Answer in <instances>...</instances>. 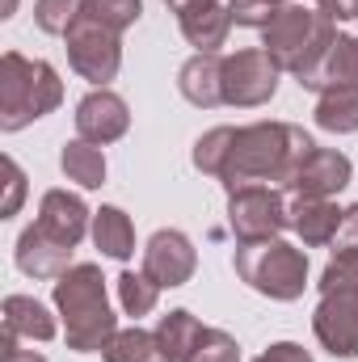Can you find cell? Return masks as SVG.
<instances>
[{
  "label": "cell",
  "instance_id": "2e32d148",
  "mask_svg": "<svg viewBox=\"0 0 358 362\" xmlns=\"http://www.w3.org/2000/svg\"><path fill=\"white\" fill-rule=\"evenodd\" d=\"M178 25H181V38L194 47V55H219V47L232 34V13H228V4L215 0V4H202V8L178 17Z\"/></svg>",
  "mask_w": 358,
  "mask_h": 362
},
{
  "label": "cell",
  "instance_id": "603a6c76",
  "mask_svg": "<svg viewBox=\"0 0 358 362\" xmlns=\"http://www.w3.org/2000/svg\"><path fill=\"white\" fill-rule=\"evenodd\" d=\"M114 286H118V303H122V312L127 316H148V312H156V299H161V286L148 278V274L139 270H122L114 278Z\"/></svg>",
  "mask_w": 358,
  "mask_h": 362
},
{
  "label": "cell",
  "instance_id": "5bb4252c",
  "mask_svg": "<svg viewBox=\"0 0 358 362\" xmlns=\"http://www.w3.org/2000/svg\"><path fill=\"white\" fill-rule=\"evenodd\" d=\"M13 257H17V270L25 274V278H51V282H55L59 274L72 270V249L59 245V240H51L38 223H30V228L17 236Z\"/></svg>",
  "mask_w": 358,
  "mask_h": 362
},
{
  "label": "cell",
  "instance_id": "ba28073f",
  "mask_svg": "<svg viewBox=\"0 0 358 362\" xmlns=\"http://www.w3.org/2000/svg\"><path fill=\"white\" fill-rule=\"evenodd\" d=\"M139 270L148 274L161 291H173V286H185L194 270H198V249H194V240L178 232V228H161V232H152L148 236V245H144V266Z\"/></svg>",
  "mask_w": 358,
  "mask_h": 362
},
{
  "label": "cell",
  "instance_id": "d590c367",
  "mask_svg": "<svg viewBox=\"0 0 358 362\" xmlns=\"http://www.w3.org/2000/svg\"><path fill=\"white\" fill-rule=\"evenodd\" d=\"M13 13H17V0H4V13L0 17H13Z\"/></svg>",
  "mask_w": 358,
  "mask_h": 362
},
{
  "label": "cell",
  "instance_id": "f546056e",
  "mask_svg": "<svg viewBox=\"0 0 358 362\" xmlns=\"http://www.w3.org/2000/svg\"><path fill=\"white\" fill-rule=\"evenodd\" d=\"M0 169H4V202H0V219H13V215L21 211V202H25V173H21V165H17L13 156H4Z\"/></svg>",
  "mask_w": 358,
  "mask_h": 362
},
{
  "label": "cell",
  "instance_id": "4316f807",
  "mask_svg": "<svg viewBox=\"0 0 358 362\" xmlns=\"http://www.w3.org/2000/svg\"><path fill=\"white\" fill-rule=\"evenodd\" d=\"M321 295H337V291H358V249H342L329 257V266L321 270Z\"/></svg>",
  "mask_w": 358,
  "mask_h": 362
},
{
  "label": "cell",
  "instance_id": "ac0fdd59",
  "mask_svg": "<svg viewBox=\"0 0 358 362\" xmlns=\"http://www.w3.org/2000/svg\"><path fill=\"white\" fill-rule=\"evenodd\" d=\"M93 245L110 262H131L135 257V223L122 206H101L93 211Z\"/></svg>",
  "mask_w": 358,
  "mask_h": 362
},
{
  "label": "cell",
  "instance_id": "5b68a950",
  "mask_svg": "<svg viewBox=\"0 0 358 362\" xmlns=\"http://www.w3.org/2000/svg\"><path fill=\"white\" fill-rule=\"evenodd\" d=\"M291 228V202L282 198L278 185H241L228 194V232L236 245H258L278 240Z\"/></svg>",
  "mask_w": 358,
  "mask_h": 362
},
{
  "label": "cell",
  "instance_id": "9c48e42d",
  "mask_svg": "<svg viewBox=\"0 0 358 362\" xmlns=\"http://www.w3.org/2000/svg\"><path fill=\"white\" fill-rule=\"evenodd\" d=\"M312 333L333 358H358V291L321 295L312 312Z\"/></svg>",
  "mask_w": 358,
  "mask_h": 362
},
{
  "label": "cell",
  "instance_id": "cb8c5ba5",
  "mask_svg": "<svg viewBox=\"0 0 358 362\" xmlns=\"http://www.w3.org/2000/svg\"><path fill=\"white\" fill-rule=\"evenodd\" d=\"M232 135H236V127H211L207 135H198L194 139V152H190V160H194V169L202 173V177H215L224 173V160H228V148H232Z\"/></svg>",
  "mask_w": 358,
  "mask_h": 362
},
{
  "label": "cell",
  "instance_id": "8d00e7d4",
  "mask_svg": "<svg viewBox=\"0 0 358 362\" xmlns=\"http://www.w3.org/2000/svg\"><path fill=\"white\" fill-rule=\"evenodd\" d=\"M266 4H274V8H287V4H299V0H266Z\"/></svg>",
  "mask_w": 358,
  "mask_h": 362
},
{
  "label": "cell",
  "instance_id": "30bf717a",
  "mask_svg": "<svg viewBox=\"0 0 358 362\" xmlns=\"http://www.w3.org/2000/svg\"><path fill=\"white\" fill-rule=\"evenodd\" d=\"M76 139H89L97 148L118 144L131 131V105L114 89H93L76 101Z\"/></svg>",
  "mask_w": 358,
  "mask_h": 362
},
{
  "label": "cell",
  "instance_id": "7a4b0ae2",
  "mask_svg": "<svg viewBox=\"0 0 358 362\" xmlns=\"http://www.w3.org/2000/svg\"><path fill=\"white\" fill-rule=\"evenodd\" d=\"M55 312L64 316V341L76 354H101L118 333V316L105 295V274L93 262H76L55 278Z\"/></svg>",
  "mask_w": 358,
  "mask_h": 362
},
{
  "label": "cell",
  "instance_id": "7402d4cb",
  "mask_svg": "<svg viewBox=\"0 0 358 362\" xmlns=\"http://www.w3.org/2000/svg\"><path fill=\"white\" fill-rule=\"evenodd\" d=\"M202 329H207V325H202L194 312L173 308V312H165V316H161V325H156V337H161V346L169 350V358H173V362H185V358H190V350L198 346Z\"/></svg>",
  "mask_w": 358,
  "mask_h": 362
},
{
  "label": "cell",
  "instance_id": "4dcf8cb0",
  "mask_svg": "<svg viewBox=\"0 0 358 362\" xmlns=\"http://www.w3.org/2000/svg\"><path fill=\"white\" fill-rule=\"evenodd\" d=\"M253 362H312V354L299 341H274L270 350H262Z\"/></svg>",
  "mask_w": 358,
  "mask_h": 362
},
{
  "label": "cell",
  "instance_id": "f1b7e54d",
  "mask_svg": "<svg viewBox=\"0 0 358 362\" xmlns=\"http://www.w3.org/2000/svg\"><path fill=\"white\" fill-rule=\"evenodd\" d=\"M185 362H241V346H236V337L224 333V329H202L198 346L190 350Z\"/></svg>",
  "mask_w": 358,
  "mask_h": 362
},
{
  "label": "cell",
  "instance_id": "d6a6232c",
  "mask_svg": "<svg viewBox=\"0 0 358 362\" xmlns=\"http://www.w3.org/2000/svg\"><path fill=\"white\" fill-rule=\"evenodd\" d=\"M337 245H342V249H358V202L354 206H346V219H342Z\"/></svg>",
  "mask_w": 358,
  "mask_h": 362
},
{
  "label": "cell",
  "instance_id": "277c9868",
  "mask_svg": "<svg viewBox=\"0 0 358 362\" xmlns=\"http://www.w3.org/2000/svg\"><path fill=\"white\" fill-rule=\"evenodd\" d=\"M232 270L249 291L266 295L274 303H295L308 286V253L287 245L282 236L278 240H258V245H236Z\"/></svg>",
  "mask_w": 358,
  "mask_h": 362
},
{
  "label": "cell",
  "instance_id": "836d02e7",
  "mask_svg": "<svg viewBox=\"0 0 358 362\" xmlns=\"http://www.w3.org/2000/svg\"><path fill=\"white\" fill-rule=\"evenodd\" d=\"M165 4H169V13L185 17V13H194V8H202V4H215V0H165Z\"/></svg>",
  "mask_w": 358,
  "mask_h": 362
},
{
  "label": "cell",
  "instance_id": "83f0119b",
  "mask_svg": "<svg viewBox=\"0 0 358 362\" xmlns=\"http://www.w3.org/2000/svg\"><path fill=\"white\" fill-rule=\"evenodd\" d=\"M85 0H34V25L42 34H68L72 21L81 17Z\"/></svg>",
  "mask_w": 358,
  "mask_h": 362
},
{
  "label": "cell",
  "instance_id": "52a82bcc",
  "mask_svg": "<svg viewBox=\"0 0 358 362\" xmlns=\"http://www.w3.org/2000/svg\"><path fill=\"white\" fill-rule=\"evenodd\" d=\"M282 68L270 59L262 47H245L236 55H224V105L258 110L278 93Z\"/></svg>",
  "mask_w": 358,
  "mask_h": 362
},
{
  "label": "cell",
  "instance_id": "ffe728a7",
  "mask_svg": "<svg viewBox=\"0 0 358 362\" xmlns=\"http://www.w3.org/2000/svg\"><path fill=\"white\" fill-rule=\"evenodd\" d=\"M59 169L81 189H101L105 185V152L97 144H89V139H68L59 148Z\"/></svg>",
  "mask_w": 358,
  "mask_h": 362
},
{
  "label": "cell",
  "instance_id": "4fadbf2b",
  "mask_svg": "<svg viewBox=\"0 0 358 362\" xmlns=\"http://www.w3.org/2000/svg\"><path fill=\"white\" fill-rule=\"evenodd\" d=\"M342 219H346V211L333 198H304V194L291 198V232L304 240V249L337 245Z\"/></svg>",
  "mask_w": 358,
  "mask_h": 362
},
{
  "label": "cell",
  "instance_id": "1f68e13d",
  "mask_svg": "<svg viewBox=\"0 0 358 362\" xmlns=\"http://www.w3.org/2000/svg\"><path fill=\"white\" fill-rule=\"evenodd\" d=\"M329 21H358V0H316Z\"/></svg>",
  "mask_w": 358,
  "mask_h": 362
},
{
  "label": "cell",
  "instance_id": "44dd1931",
  "mask_svg": "<svg viewBox=\"0 0 358 362\" xmlns=\"http://www.w3.org/2000/svg\"><path fill=\"white\" fill-rule=\"evenodd\" d=\"M101 358L105 362H173L169 358V350L161 346V337L148 333V329H139V325L118 329L114 341L101 350Z\"/></svg>",
  "mask_w": 358,
  "mask_h": 362
},
{
  "label": "cell",
  "instance_id": "e0dca14e",
  "mask_svg": "<svg viewBox=\"0 0 358 362\" xmlns=\"http://www.w3.org/2000/svg\"><path fill=\"white\" fill-rule=\"evenodd\" d=\"M4 333L25 337V341H51L59 333L55 316L47 303H38L34 295H8L4 299Z\"/></svg>",
  "mask_w": 358,
  "mask_h": 362
},
{
  "label": "cell",
  "instance_id": "8fae6325",
  "mask_svg": "<svg viewBox=\"0 0 358 362\" xmlns=\"http://www.w3.org/2000/svg\"><path fill=\"white\" fill-rule=\"evenodd\" d=\"M51 240L76 249L85 236L93 232V211L85 206L81 194H68V189H47L42 202H38V219H34Z\"/></svg>",
  "mask_w": 358,
  "mask_h": 362
},
{
  "label": "cell",
  "instance_id": "e575fe53",
  "mask_svg": "<svg viewBox=\"0 0 358 362\" xmlns=\"http://www.w3.org/2000/svg\"><path fill=\"white\" fill-rule=\"evenodd\" d=\"M4 362H47V358H42L38 350H17V354H8Z\"/></svg>",
  "mask_w": 358,
  "mask_h": 362
},
{
  "label": "cell",
  "instance_id": "6da1fadb",
  "mask_svg": "<svg viewBox=\"0 0 358 362\" xmlns=\"http://www.w3.org/2000/svg\"><path fill=\"white\" fill-rule=\"evenodd\" d=\"M312 152H316V139L295 122H249V127H236L219 181L228 194L258 181L262 185L274 181L287 189Z\"/></svg>",
  "mask_w": 358,
  "mask_h": 362
},
{
  "label": "cell",
  "instance_id": "d6986e66",
  "mask_svg": "<svg viewBox=\"0 0 358 362\" xmlns=\"http://www.w3.org/2000/svg\"><path fill=\"white\" fill-rule=\"evenodd\" d=\"M312 118L329 135H354L358 131V85H329V89H321Z\"/></svg>",
  "mask_w": 358,
  "mask_h": 362
},
{
  "label": "cell",
  "instance_id": "8992f818",
  "mask_svg": "<svg viewBox=\"0 0 358 362\" xmlns=\"http://www.w3.org/2000/svg\"><path fill=\"white\" fill-rule=\"evenodd\" d=\"M64 47H68V64L81 81H89L97 89H105L118 68H122V34L97 25L89 17H76L72 30L64 34Z\"/></svg>",
  "mask_w": 358,
  "mask_h": 362
},
{
  "label": "cell",
  "instance_id": "d4e9b609",
  "mask_svg": "<svg viewBox=\"0 0 358 362\" xmlns=\"http://www.w3.org/2000/svg\"><path fill=\"white\" fill-rule=\"evenodd\" d=\"M81 17H89L97 25L122 34V30H131V25L144 17V0H85Z\"/></svg>",
  "mask_w": 358,
  "mask_h": 362
},
{
  "label": "cell",
  "instance_id": "484cf974",
  "mask_svg": "<svg viewBox=\"0 0 358 362\" xmlns=\"http://www.w3.org/2000/svg\"><path fill=\"white\" fill-rule=\"evenodd\" d=\"M329 85H358V34H337L325 64V89Z\"/></svg>",
  "mask_w": 358,
  "mask_h": 362
},
{
  "label": "cell",
  "instance_id": "7c38bea8",
  "mask_svg": "<svg viewBox=\"0 0 358 362\" xmlns=\"http://www.w3.org/2000/svg\"><path fill=\"white\" fill-rule=\"evenodd\" d=\"M354 177V165H350V156L346 152H337V148H316L308 160H304V169L295 173V181L287 185L291 194H304V198H333V194H342L346 185Z\"/></svg>",
  "mask_w": 358,
  "mask_h": 362
},
{
  "label": "cell",
  "instance_id": "3957f363",
  "mask_svg": "<svg viewBox=\"0 0 358 362\" xmlns=\"http://www.w3.org/2000/svg\"><path fill=\"white\" fill-rule=\"evenodd\" d=\"M64 101V81L47 59H25L21 51L0 55V131H25Z\"/></svg>",
  "mask_w": 358,
  "mask_h": 362
},
{
  "label": "cell",
  "instance_id": "9a60e30c",
  "mask_svg": "<svg viewBox=\"0 0 358 362\" xmlns=\"http://www.w3.org/2000/svg\"><path fill=\"white\" fill-rule=\"evenodd\" d=\"M178 89L198 110L224 105V55H190L178 72Z\"/></svg>",
  "mask_w": 358,
  "mask_h": 362
}]
</instances>
